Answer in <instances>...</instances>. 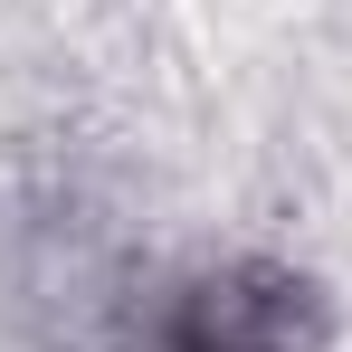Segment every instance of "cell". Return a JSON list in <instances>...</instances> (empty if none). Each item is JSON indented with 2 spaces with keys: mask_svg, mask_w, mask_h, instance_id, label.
Returning <instances> with one entry per match:
<instances>
[{
  "mask_svg": "<svg viewBox=\"0 0 352 352\" xmlns=\"http://www.w3.org/2000/svg\"><path fill=\"white\" fill-rule=\"evenodd\" d=\"M314 295L286 267H190L162 286L153 352H305Z\"/></svg>",
  "mask_w": 352,
  "mask_h": 352,
  "instance_id": "obj_1",
  "label": "cell"
}]
</instances>
